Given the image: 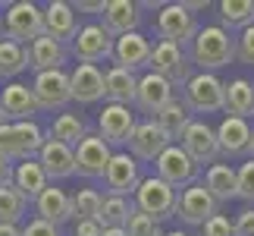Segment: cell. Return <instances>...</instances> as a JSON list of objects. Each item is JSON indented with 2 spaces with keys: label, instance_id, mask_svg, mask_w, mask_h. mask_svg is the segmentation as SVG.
<instances>
[{
  "label": "cell",
  "instance_id": "7a4b0ae2",
  "mask_svg": "<svg viewBox=\"0 0 254 236\" xmlns=\"http://www.w3.org/2000/svg\"><path fill=\"white\" fill-rule=\"evenodd\" d=\"M44 139L47 135L35 120L0 126V161H9V164L35 161L38 151H41V145H44Z\"/></svg>",
  "mask_w": 254,
  "mask_h": 236
},
{
  "label": "cell",
  "instance_id": "60d3db41",
  "mask_svg": "<svg viewBox=\"0 0 254 236\" xmlns=\"http://www.w3.org/2000/svg\"><path fill=\"white\" fill-rule=\"evenodd\" d=\"M236 57H239V63L254 66V25L245 28V32L236 38Z\"/></svg>",
  "mask_w": 254,
  "mask_h": 236
},
{
  "label": "cell",
  "instance_id": "c3c4849f",
  "mask_svg": "<svg viewBox=\"0 0 254 236\" xmlns=\"http://www.w3.org/2000/svg\"><path fill=\"white\" fill-rule=\"evenodd\" d=\"M185 6H189V9H204V6H207V0H189Z\"/></svg>",
  "mask_w": 254,
  "mask_h": 236
},
{
  "label": "cell",
  "instance_id": "4fadbf2b",
  "mask_svg": "<svg viewBox=\"0 0 254 236\" xmlns=\"http://www.w3.org/2000/svg\"><path fill=\"white\" fill-rule=\"evenodd\" d=\"M179 145L185 148V154L191 157L194 164H217L220 161V139H217V129H210L204 120H191V126L182 132V139H179Z\"/></svg>",
  "mask_w": 254,
  "mask_h": 236
},
{
  "label": "cell",
  "instance_id": "7c38bea8",
  "mask_svg": "<svg viewBox=\"0 0 254 236\" xmlns=\"http://www.w3.org/2000/svg\"><path fill=\"white\" fill-rule=\"evenodd\" d=\"M104 186H107V195H120V199H132L135 189L141 186V170H138V161L129 154V151H113L110 157V167L104 173Z\"/></svg>",
  "mask_w": 254,
  "mask_h": 236
},
{
  "label": "cell",
  "instance_id": "db71d44e",
  "mask_svg": "<svg viewBox=\"0 0 254 236\" xmlns=\"http://www.w3.org/2000/svg\"><path fill=\"white\" fill-rule=\"evenodd\" d=\"M3 38H6V35H3V28H0V41H3Z\"/></svg>",
  "mask_w": 254,
  "mask_h": 236
},
{
  "label": "cell",
  "instance_id": "9a60e30c",
  "mask_svg": "<svg viewBox=\"0 0 254 236\" xmlns=\"http://www.w3.org/2000/svg\"><path fill=\"white\" fill-rule=\"evenodd\" d=\"M110 157H113L110 145H107L101 135L88 132L79 142V148H75V173L85 176V180H104L107 167H110Z\"/></svg>",
  "mask_w": 254,
  "mask_h": 236
},
{
  "label": "cell",
  "instance_id": "ba28073f",
  "mask_svg": "<svg viewBox=\"0 0 254 236\" xmlns=\"http://www.w3.org/2000/svg\"><path fill=\"white\" fill-rule=\"evenodd\" d=\"M135 129H138V120H135L132 107H126V104H104V111L97 114V135L110 148L129 145Z\"/></svg>",
  "mask_w": 254,
  "mask_h": 236
},
{
  "label": "cell",
  "instance_id": "8992f818",
  "mask_svg": "<svg viewBox=\"0 0 254 236\" xmlns=\"http://www.w3.org/2000/svg\"><path fill=\"white\" fill-rule=\"evenodd\" d=\"M154 32L160 35V41H173V44L182 47V44L198 38L201 25L185 3H163L157 19H154Z\"/></svg>",
  "mask_w": 254,
  "mask_h": 236
},
{
  "label": "cell",
  "instance_id": "ee69618b",
  "mask_svg": "<svg viewBox=\"0 0 254 236\" xmlns=\"http://www.w3.org/2000/svg\"><path fill=\"white\" fill-rule=\"evenodd\" d=\"M72 236H104V227L97 221H75Z\"/></svg>",
  "mask_w": 254,
  "mask_h": 236
},
{
  "label": "cell",
  "instance_id": "f546056e",
  "mask_svg": "<svg viewBox=\"0 0 254 236\" xmlns=\"http://www.w3.org/2000/svg\"><path fill=\"white\" fill-rule=\"evenodd\" d=\"M226 114L239 117V120H251L254 117V82L245 76L226 82Z\"/></svg>",
  "mask_w": 254,
  "mask_h": 236
},
{
  "label": "cell",
  "instance_id": "b9f144b4",
  "mask_svg": "<svg viewBox=\"0 0 254 236\" xmlns=\"http://www.w3.org/2000/svg\"><path fill=\"white\" fill-rule=\"evenodd\" d=\"M22 236H60V227H54V224H47L41 218H32L22 227Z\"/></svg>",
  "mask_w": 254,
  "mask_h": 236
},
{
  "label": "cell",
  "instance_id": "44dd1931",
  "mask_svg": "<svg viewBox=\"0 0 254 236\" xmlns=\"http://www.w3.org/2000/svg\"><path fill=\"white\" fill-rule=\"evenodd\" d=\"M138 3H132V0H107V6H104V28L110 32L113 38H123V35H129V32H138V22H141V13H138Z\"/></svg>",
  "mask_w": 254,
  "mask_h": 236
},
{
  "label": "cell",
  "instance_id": "ab89813d",
  "mask_svg": "<svg viewBox=\"0 0 254 236\" xmlns=\"http://www.w3.org/2000/svg\"><path fill=\"white\" fill-rule=\"evenodd\" d=\"M201 236H236V221H229L226 214H217L201 227Z\"/></svg>",
  "mask_w": 254,
  "mask_h": 236
},
{
  "label": "cell",
  "instance_id": "836d02e7",
  "mask_svg": "<svg viewBox=\"0 0 254 236\" xmlns=\"http://www.w3.org/2000/svg\"><path fill=\"white\" fill-rule=\"evenodd\" d=\"M217 13H220V22L223 28H251L254 25V0H220L217 3Z\"/></svg>",
  "mask_w": 254,
  "mask_h": 236
},
{
  "label": "cell",
  "instance_id": "7dc6e473",
  "mask_svg": "<svg viewBox=\"0 0 254 236\" xmlns=\"http://www.w3.org/2000/svg\"><path fill=\"white\" fill-rule=\"evenodd\" d=\"M0 236H22V227H16V224H0Z\"/></svg>",
  "mask_w": 254,
  "mask_h": 236
},
{
  "label": "cell",
  "instance_id": "bcb514c9",
  "mask_svg": "<svg viewBox=\"0 0 254 236\" xmlns=\"http://www.w3.org/2000/svg\"><path fill=\"white\" fill-rule=\"evenodd\" d=\"M13 170H16V164H9V161H0V189L13 186Z\"/></svg>",
  "mask_w": 254,
  "mask_h": 236
},
{
  "label": "cell",
  "instance_id": "e0dca14e",
  "mask_svg": "<svg viewBox=\"0 0 254 236\" xmlns=\"http://www.w3.org/2000/svg\"><path fill=\"white\" fill-rule=\"evenodd\" d=\"M173 98H176V88L163 76H157V73L148 70V73L138 79V95H135V104H138V111L148 114L151 120L173 101Z\"/></svg>",
  "mask_w": 254,
  "mask_h": 236
},
{
  "label": "cell",
  "instance_id": "277c9868",
  "mask_svg": "<svg viewBox=\"0 0 254 236\" xmlns=\"http://www.w3.org/2000/svg\"><path fill=\"white\" fill-rule=\"evenodd\" d=\"M132 202H135V211H141V214H148V218H154L157 224H163V221L176 218L179 192H176L170 183H163L160 176H144L141 186L132 195Z\"/></svg>",
  "mask_w": 254,
  "mask_h": 236
},
{
  "label": "cell",
  "instance_id": "484cf974",
  "mask_svg": "<svg viewBox=\"0 0 254 236\" xmlns=\"http://www.w3.org/2000/svg\"><path fill=\"white\" fill-rule=\"evenodd\" d=\"M66 63V47L51 35H41L38 41L28 44V66L38 73H47V70H63Z\"/></svg>",
  "mask_w": 254,
  "mask_h": 236
},
{
  "label": "cell",
  "instance_id": "7bdbcfd3",
  "mask_svg": "<svg viewBox=\"0 0 254 236\" xmlns=\"http://www.w3.org/2000/svg\"><path fill=\"white\" fill-rule=\"evenodd\" d=\"M236 236H254V208H245L236 218Z\"/></svg>",
  "mask_w": 254,
  "mask_h": 236
},
{
  "label": "cell",
  "instance_id": "5bb4252c",
  "mask_svg": "<svg viewBox=\"0 0 254 236\" xmlns=\"http://www.w3.org/2000/svg\"><path fill=\"white\" fill-rule=\"evenodd\" d=\"M113 44H116V38L107 32L104 25H82L79 28V35H75V41H72V54H75V60L79 63H101L107 60V57H113Z\"/></svg>",
  "mask_w": 254,
  "mask_h": 236
},
{
  "label": "cell",
  "instance_id": "8fae6325",
  "mask_svg": "<svg viewBox=\"0 0 254 236\" xmlns=\"http://www.w3.org/2000/svg\"><path fill=\"white\" fill-rule=\"evenodd\" d=\"M220 214V202L207 192L204 183H194L189 189L179 192V205H176V218H182L191 227H204L210 218Z\"/></svg>",
  "mask_w": 254,
  "mask_h": 236
},
{
  "label": "cell",
  "instance_id": "d4e9b609",
  "mask_svg": "<svg viewBox=\"0 0 254 236\" xmlns=\"http://www.w3.org/2000/svg\"><path fill=\"white\" fill-rule=\"evenodd\" d=\"M135 95H138V76L123 70V66H110L104 73V98L107 104H135Z\"/></svg>",
  "mask_w": 254,
  "mask_h": 236
},
{
  "label": "cell",
  "instance_id": "cb8c5ba5",
  "mask_svg": "<svg viewBox=\"0 0 254 236\" xmlns=\"http://www.w3.org/2000/svg\"><path fill=\"white\" fill-rule=\"evenodd\" d=\"M35 211H38L41 221L60 227V224L72 221V195L66 189H60V186H47V189L41 192V199L35 202Z\"/></svg>",
  "mask_w": 254,
  "mask_h": 236
},
{
  "label": "cell",
  "instance_id": "f5cc1de1",
  "mask_svg": "<svg viewBox=\"0 0 254 236\" xmlns=\"http://www.w3.org/2000/svg\"><path fill=\"white\" fill-rule=\"evenodd\" d=\"M248 154H251V157H254V139H251V145H248Z\"/></svg>",
  "mask_w": 254,
  "mask_h": 236
},
{
  "label": "cell",
  "instance_id": "11a10c76",
  "mask_svg": "<svg viewBox=\"0 0 254 236\" xmlns=\"http://www.w3.org/2000/svg\"><path fill=\"white\" fill-rule=\"evenodd\" d=\"M0 9H3V3H0Z\"/></svg>",
  "mask_w": 254,
  "mask_h": 236
},
{
  "label": "cell",
  "instance_id": "f1b7e54d",
  "mask_svg": "<svg viewBox=\"0 0 254 236\" xmlns=\"http://www.w3.org/2000/svg\"><path fill=\"white\" fill-rule=\"evenodd\" d=\"M201 183L207 186V192L217 202L239 199V170H236V167H229V164H213V167H207V173H204Z\"/></svg>",
  "mask_w": 254,
  "mask_h": 236
},
{
  "label": "cell",
  "instance_id": "2e32d148",
  "mask_svg": "<svg viewBox=\"0 0 254 236\" xmlns=\"http://www.w3.org/2000/svg\"><path fill=\"white\" fill-rule=\"evenodd\" d=\"M170 145H176V142L160 129L157 123H154V120H144V123H138V129H135L132 142H129V154L135 157V161L157 164V157L167 151Z\"/></svg>",
  "mask_w": 254,
  "mask_h": 236
},
{
  "label": "cell",
  "instance_id": "3957f363",
  "mask_svg": "<svg viewBox=\"0 0 254 236\" xmlns=\"http://www.w3.org/2000/svg\"><path fill=\"white\" fill-rule=\"evenodd\" d=\"M3 35L9 41L19 44H32L41 35H47L44 28V6L32 3V0H16V3H6L3 9Z\"/></svg>",
  "mask_w": 254,
  "mask_h": 236
},
{
  "label": "cell",
  "instance_id": "30bf717a",
  "mask_svg": "<svg viewBox=\"0 0 254 236\" xmlns=\"http://www.w3.org/2000/svg\"><path fill=\"white\" fill-rule=\"evenodd\" d=\"M32 92H35V101H38V107H41V111H63V107L72 101L69 73H66V70L38 73L35 82H32Z\"/></svg>",
  "mask_w": 254,
  "mask_h": 236
},
{
  "label": "cell",
  "instance_id": "ffe728a7",
  "mask_svg": "<svg viewBox=\"0 0 254 236\" xmlns=\"http://www.w3.org/2000/svg\"><path fill=\"white\" fill-rule=\"evenodd\" d=\"M44 28L47 35L57 38L60 44L66 41H75V35H79V16H75V6L66 3V0H51V3L44 6Z\"/></svg>",
  "mask_w": 254,
  "mask_h": 236
},
{
  "label": "cell",
  "instance_id": "681fc988",
  "mask_svg": "<svg viewBox=\"0 0 254 236\" xmlns=\"http://www.w3.org/2000/svg\"><path fill=\"white\" fill-rule=\"evenodd\" d=\"M9 123V117H6V111H3V104H0V126H6Z\"/></svg>",
  "mask_w": 254,
  "mask_h": 236
},
{
  "label": "cell",
  "instance_id": "9c48e42d",
  "mask_svg": "<svg viewBox=\"0 0 254 236\" xmlns=\"http://www.w3.org/2000/svg\"><path fill=\"white\" fill-rule=\"evenodd\" d=\"M154 167H157V176H160V180L170 183L176 192H179V189H189V186H194V183H201L198 180L201 167L194 164L189 154H185V148H182L179 142L170 145V148L157 157V164H154Z\"/></svg>",
  "mask_w": 254,
  "mask_h": 236
},
{
  "label": "cell",
  "instance_id": "603a6c76",
  "mask_svg": "<svg viewBox=\"0 0 254 236\" xmlns=\"http://www.w3.org/2000/svg\"><path fill=\"white\" fill-rule=\"evenodd\" d=\"M0 104L9 117V123H22V120H32V117L41 111L35 101V92L32 85H22V82H9L3 85V95H0Z\"/></svg>",
  "mask_w": 254,
  "mask_h": 236
},
{
  "label": "cell",
  "instance_id": "7402d4cb",
  "mask_svg": "<svg viewBox=\"0 0 254 236\" xmlns=\"http://www.w3.org/2000/svg\"><path fill=\"white\" fill-rule=\"evenodd\" d=\"M72 82V101L75 104H97L104 101V73L94 63H79L69 73Z\"/></svg>",
  "mask_w": 254,
  "mask_h": 236
},
{
  "label": "cell",
  "instance_id": "52a82bcc",
  "mask_svg": "<svg viewBox=\"0 0 254 236\" xmlns=\"http://www.w3.org/2000/svg\"><path fill=\"white\" fill-rule=\"evenodd\" d=\"M191 57L185 54V47L173 44V41H157L154 44V54H151V73L163 76L173 88H185L189 85V79L194 76L191 73Z\"/></svg>",
  "mask_w": 254,
  "mask_h": 236
},
{
  "label": "cell",
  "instance_id": "83f0119b",
  "mask_svg": "<svg viewBox=\"0 0 254 236\" xmlns=\"http://www.w3.org/2000/svg\"><path fill=\"white\" fill-rule=\"evenodd\" d=\"M217 139H220V151L223 154H245L248 145L254 139L248 120H239V117H226L217 126Z\"/></svg>",
  "mask_w": 254,
  "mask_h": 236
},
{
  "label": "cell",
  "instance_id": "d6a6232c",
  "mask_svg": "<svg viewBox=\"0 0 254 236\" xmlns=\"http://www.w3.org/2000/svg\"><path fill=\"white\" fill-rule=\"evenodd\" d=\"M88 135V126L79 114H57L54 126L47 129V139H57L63 145H69V148H79V142Z\"/></svg>",
  "mask_w": 254,
  "mask_h": 236
},
{
  "label": "cell",
  "instance_id": "6da1fadb",
  "mask_svg": "<svg viewBox=\"0 0 254 236\" xmlns=\"http://www.w3.org/2000/svg\"><path fill=\"white\" fill-rule=\"evenodd\" d=\"M236 60V38L223 25H204L191 41V63L201 66V73H217Z\"/></svg>",
  "mask_w": 254,
  "mask_h": 236
},
{
  "label": "cell",
  "instance_id": "ac0fdd59",
  "mask_svg": "<svg viewBox=\"0 0 254 236\" xmlns=\"http://www.w3.org/2000/svg\"><path fill=\"white\" fill-rule=\"evenodd\" d=\"M151 54H154V44L141 32H129V35L116 38V44H113V63L129 73L141 70V66H151Z\"/></svg>",
  "mask_w": 254,
  "mask_h": 236
},
{
  "label": "cell",
  "instance_id": "5b68a950",
  "mask_svg": "<svg viewBox=\"0 0 254 236\" xmlns=\"http://www.w3.org/2000/svg\"><path fill=\"white\" fill-rule=\"evenodd\" d=\"M182 101L191 114H220L226 111V82L217 73H194L182 88Z\"/></svg>",
  "mask_w": 254,
  "mask_h": 236
},
{
  "label": "cell",
  "instance_id": "1f68e13d",
  "mask_svg": "<svg viewBox=\"0 0 254 236\" xmlns=\"http://www.w3.org/2000/svg\"><path fill=\"white\" fill-rule=\"evenodd\" d=\"M191 120H194L191 111L185 107V101H179V98H173V101L163 107L157 117H154V123H157V126L170 135L173 142H176V139H182V132L191 126Z\"/></svg>",
  "mask_w": 254,
  "mask_h": 236
},
{
  "label": "cell",
  "instance_id": "4dcf8cb0",
  "mask_svg": "<svg viewBox=\"0 0 254 236\" xmlns=\"http://www.w3.org/2000/svg\"><path fill=\"white\" fill-rule=\"evenodd\" d=\"M135 214V202L132 199H120V195H104L101 214H97V224L104 230H126Z\"/></svg>",
  "mask_w": 254,
  "mask_h": 236
},
{
  "label": "cell",
  "instance_id": "f907efd6",
  "mask_svg": "<svg viewBox=\"0 0 254 236\" xmlns=\"http://www.w3.org/2000/svg\"><path fill=\"white\" fill-rule=\"evenodd\" d=\"M104 236H129L126 230H104Z\"/></svg>",
  "mask_w": 254,
  "mask_h": 236
},
{
  "label": "cell",
  "instance_id": "d590c367",
  "mask_svg": "<svg viewBox=\"0 0 254 236\" xmlns=\"http://www.w3.org/2000/svg\"><path fill=\"white\" fill-rule=\"evenodd\" d=\"M28 211V202L22 199V192L16 189V186H6V189H0V224H16L25 218Z\"/></svg>",
  "mask_w": 254,
  "mask_h": 236
},
{
  "label": "cell",
  "instance_id": "8d00e7d4",
  "mask_svg": "<svg viewBox=\"0 0 254 236\" xmlns=\"http://www.w3.org/2000/svg\"><path fill=\"white\" fill-rule=\"evenodd\" d=\"M104 205V195L97 189H79L72 195V218L75 221H97Z\"/></svg>",
  "mask_w": 254,
  "mask_h": 236
},
{
  "label": "cell",
  "instance_id": "e575fe53",
  "mask_svg": "<svg viewBox=\"0 0 254 236\" xmlns=\"http://www.w3.org/2000/svg\"><path fill=\"white\" fill-rule=\"evenodd\" d=\"M22 70H28V47L3 38L0 41V79H13Z\"/></svg>",
  "mask_w": 254,
  "mask_h": 236
},
{
  "label": "cell",
  "instance_id": "4316f807",
  "mask_svg": "<svg viewBox=\"0 0 254 236\" xmlns=\"http://www.w3.org/2000/svg\"><path fill=\"white\" fill-rule=\"evenodd\" d=\"M13 186L22 192V199H25L28 205H35L38 199H41V192L51 186V180H47L44 167L38 164V157H35V161L16 164V170H13Z\"/></svg>",
  "mask_w": 254,
  "mask_h": 236
},
{
  "label": "cell",
  "instance_id": "74e56055",
  "mask_svg": "<svg viewBox=\"0 0 254 236\" xmlns=\"http://www.w3.org/2000/svg\"><path fill=\"white\" fill-rule=\"evenodd\" d=\"M126 233H129V236H163L160 224L154 221V218H148V214H141V211L132 214V221H129V227H126Z\"/></svg>",
  "mask_w": 254,
  "mask_h": 236
},
{
  "label": "cell",
  "instance_id": "f35d334b",
  "mask_svg": "<svg viewBox=\"0 0 254 236\" xmlns=\"http://www.w3.org/2000/svg\"><path fill=\"white\" fill-rule=\"evenodd\" d=\"M239 199L254 205V157L239 167Z\"/></svg>",
  "mask_w": 254,
  "mask_h": 236
},
{
  "label": "cell",
  "instance_id": "d6986e66",
  "mask_svg": "<svg viewBox=\"0 0 254 236\" xmlns=\"http://www.w3.org/2000/svg\"><path fill=\"white\" fill-rule=\"evenodd\" d=\"M38 164L44 167L47 180H69L75 176V148L57 139H44L41 151H38Z\"/></svg>",
  "mask_w": 254,
  "mask_h": 236
},
{
  "label": "cell",
  "instance_id": "f6af8a7d",
  "mask_svg": "<svg viewBox=\"0 0 254 236\" xmlns=\"http://www.w3.org/2000/svg\"><path fill=\"white\" fill-rule=\"evenodd\" d=\"M72 6H75V13H97V16H101L104 6H107V0H79V3H72Z\"/></svg>",
  "mask_w": 254,
  "mask_h": 236
},
{
  "label": "cell",
  "instance_id": "816d5d0a",
  "mask_svg": "<svg viewBox=\"0 0 254 236\" xmlns=\"http://www.w3.org/2000/svg\"><path fill=\"white\" fill-rule=\"evenodd\" d=\"M163 236H185L182 230H170V233H163Z\"/></svg>",
  "mask_w": 254,
  "mask_h": 236
}]
</instances>
